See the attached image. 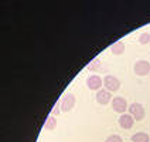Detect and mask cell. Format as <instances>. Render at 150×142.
<instances>
[{
    "mask_svg": "<svg viewBox=\"0 0 150 142\" xmlns=\"http://www.w3.org/2000/svg\"><path fill=\"white\" fill-rule=\"evenodd\" d=\"M75 102H76V98H75L74 94H71V92L64 94V97L61 98V102H59V105H61V111H62V112H68V111H71V109L75 107Z\"/></svg>",
    "mask_w": 150,
    "mask_h": 142,
    "instance_id": "6da1fadb",
    "label": "cell"
},
{
    "mask_svg": "<svg viewBox=\"0 0 150 142\" xmlns=\"http://www.w3.org/2000/svg\"><path fill=\"white\" fill-rule=\"evenodd\" d=\"M103 85H105V90H108L110 92H115L120 88V80L112 74H108L103 78Z\"/></svg>",
    "mask_w": 150,
    "mask_h": 142,
    "instance_id": "7a4b0ae2",
    "label": "cell"
},
{
    "mask_svg": "<svg viewBox=\"0 0 150 142\" xmlns=\"http://www.w3.org/2000/svg\"><path fill=\"white\" fill-rule=\"evenodd\" d=\"M133 71L136 75L139 77H144V75H149L150 73V63L147 60H139L136 61L133 66Z\"/></svg>",
    "mask_w": 150,
    "mask_h": 142,
    "instance_id": "3957f363",
    "label": "cell"
},
{
    "mask_svg": "<svg viewBox=\"0 0 150 142\" xmlns=\"http://www.w3.org/2000/svg\"><path fill=\"white\" fill-rule=\"evenodd\" d=\"M129 114L136 119V121H142L144 115H146V111H144V107L139 102H133L129 105Z\"/></svg>",
    "mask_w": 150,
    "mask_h": 142,
    "instance_id": "277c9868",
    "label": "cell"
},
{
    "mask_svg": "<svg viewBox=\"0 0 150 142\" xmlns=\"http://www.w3.org/2000/svg\"><path fill=\"white\" fill-rule=\"evenodd\" d=\"M112 108H113L115 112L123 115V114H126V111H127V101L123 97H115L112 100Z\"/></svg>",
    "mask_w": 150,
    "mask_h": 142,
    "instance_id": "5b68a950",
    "label": "cell"
},
{
    "mask_svg": "<svg viewBox=\"0 0 150 142\" xmlns=\"http://www.w3.org/2000/svg\"><path fill=\"white\" fill-rule=\"evenodd\" d=\"M86 85H88V88L92 90V91H99L100 87L103 85V80H102L98 74H92V75L88 77V80H86Z\"/></svg>",
    "mask_w": 150,
    "mask_h": 142,
    "instance_id": "8992f818",
    "label": "cell"
},
{
    "mask_svg": "<svg viewBox=\"0 0 150 142\" xmlns=\"http://www.w3.org/2000/svg\"><path fill=\"white\" fill-rule=\"evenodd\" d=\"M112 94L108 90H99L96 92V102L100 105H108L109 102H112Z\"/></svg>",
    "mask_w": 150,
    "mask_h": 142,
    "instance_id": "52a82bcc",
    "label": "cell"
},
{
    "mask_svg": "<svg viewBox=\"0 0 150 142\" xmlns=\"http://www.w3.org/2000/svg\"><path fill=\"white\" fill-rule=\"evenodd\" d=\"M134 119L130 114H123V115H120V118H119V126L120 128H123V129H130V128H133L134 125Z\"/></svg>",
    "mask_w": 150,
    "mask_h": 142,
    "instance_id": "ba28073f",
    "label": "cell"
},
{
    "mask_svg": "<svg viewBox=\"0 0 150 142\" xmlns=\"http://www.w3.org/2000/svg\"><path fill=\"white\" fill-rule=\"evenodd\" d=\"M110 53L115 54V56H122L125 53V43L122 40H117L110 46Z\"/></svg>",
    "mask_w": 150,
    "mask_h": 142,
    "instance_id": "9c48e42d",
    "label": "cell"
},
{
    "mask_svg": "<svg viewBox=\"0 0 150 142\" xmlns=\"http://www.w3.org/2000/svg\"><path fill=\"white\" fill-rule=\"evenodd\" d=\"M132 142H150V136L146 132H136L132 135Z\"/></svg>",
    "mask_w": 150,
    "mask_h": 142,
    "instance_id": "30bf717a",
    "label": "cell"
},
{
    "mask_svg": "<svg viewBox=\"0 0 150 142\" xmlns=\"http://www.w3.org/2000/svg\"><path fill=\"white\" fill-rule=\"evenodd\" d=\"M55 126H57V119L54 115H48L47 119H45V122H44V129H47V131H52V129H55Z\"/></svg>",
    "mask_w": 150,
    "mask_h": 142,
    "instance_id": "8fae6325",
    "label": "cell"
},
{
    "mask_svg": "<svg viewBox=\"0 0 150 142\" xmlns=\"http://www.w3.org/2000/svg\"><path fill=\"white\" fill-rule=\"evenodd\" d=\"M139 43L140 44H147V43H150V33H147V31H144V33H142L140 36H139Z\"/></svg>",
    "mask_w": 150,
    "mask_h": 142,
    "instance_id": "7c38bea8",
    "label": "cell"
},
{
    "mask_svg": "<svg viewBox=\"0 0 150 142\" xmlns=\"http://www.w3.org/2000/svg\"><path fill=\"white\" fill-rule=\"evenodd\" d=\"M99 66H100V60L99 59H95V60H92L91 63H89L88 68H89V70H103V68L99 67Z\"/></svg>",
    "mask_w": 150,
    "mask_h": 142,
    "instance_id": "4fadbf2b",
    "label": "cell"
},
{
    "mask_svg": "<svg viewBox=\"0 0 150 142\" xmlns=\"http://www.w3.org/2000/svg\"><path fill=\"white\" fill-rule=\"evenodd\" d=\"M105 142H123V139H122V136H119L116 134H110L109 136H106Z\"/></svg>",
    "mask_w": 150,
    "mask_h": 142,
    "instance_id": "5bb4252c",
    "label": "cell"
},
{
    "mask_svg": "<svg viewBox=\"0 0 150 142\" xmlns=\"http://www.w3.org/2000/svg\"><path fill=\"white\" fill-rule=\"evenodd\" d=\"M58 108H61V105H59V104H57V105L54 107V109H52V115H57V114H58V112H59Z\"/></svg>",
    "mask_w": 150,
    "mask_h": 142,
    "instance_id": "9a60e30c",
    "label": "cell"
}]
</instances>
